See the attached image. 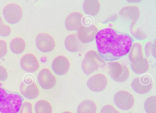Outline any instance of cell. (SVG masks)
I'll return each mask as SVG.
<instances>
[{"mask_svg": "<svg viewBox=\"0 0 156 113\" xmlns=\"http://www.w3.org/2000/svg\"><path fill=\"white\" fill-rule=\"evenodd\" d=\"M20 65L24 71L30 73L35 72L39 67V64L37 58L31 53L24 55L21 59Z\"/></svg>", "mask_w": 156, "mask_h": 113, "instance_id": "8fae6325", "label": "cell"}, {"mask_svg": "<svg viewBox=\"0 0 156 113\" xmlns=\"http://www.w3.org/2000/svg\"><path fill=\"white\" fill-rule=\"evenodd\" d=\"M133 113L132 112H129V113Z\"/></svg>", "mask_w": 156, "mask_h": 113, "instance_id": "1f68e13d", "label": "cell"}, {"mask_svg": "<svg viewBox=\"0 0 156 113\" xmlns=\"http://www.w3.org/2000/svg\"><path fill=\"white\" fill-rule=\"evenodd\" d=\"M23 100L18 93L0 87V113H18Z\"/></svg>", "mask_w": 156, "mask_h": 113, "instance_id": "7a4b0ae2", "label": "cell"}, {"mask_svg": "<svg viewBox=\"0 0 156 113\" xmlns=\"http://www.w3.org/2000/svg\"><path fill=\"white\" fill-rule=\"evenodd\" d=\"M19 113H33L31 103L27 101L24 102L22 105Z\"/></svg>", "mask_w": 156, "mask_h": 113, "instance_id": "484cf974", "label": "cell"}, {"mask_svg": "<svg viewBox=\"0 0 156 113\" xmlns=\"http://www.w3.org/2000/svg\"><path fill=\"white\" fill-rule=\"evenodd\" d=\"M105 61L95 51L90 50L85 54L81 64L83 72L87 76L95 73L101 68H105Z\"/></svg>", "mask_w": 156, "mask_h": 113, "instance_id": "3957f363", "label": "cell"}, {"mask_svg": "<svg viewBox=\"0 0 156 113\" xmlns=\"http://www.w3.org/2000/svg\"><path fill=\"white\" fill-rule=\"evenodd\" d=\"M83 7L84 11L86 14L94 16L99 11V2L96 0H85Z\"/></svg>", "mask_w": 156, "mask_h": 113, "instance_id": "d6986e66", "label": "cell"}, {"mask_svg": "<svg viewBox=\"0 0 156 113\" xmlns=\"http://www.w3.org/2000/svg\"><path fill=\"white\" fill-rule=\"evenodd\" d=\"M10 46L12 52L15 54H19L22 53L24 50L26 43L23 39L16 37L11 40Z\"/></svg>", "mask_w": 156, "mask_h": 113, "instance_id": "ffe728a7", "label": "cell"}, {"mask_svg": "<svg viewBox=\"0 0 156 113\" xmlns=\"http://www.w3.org/2000/svg\"><path fill=\"white\" fill-rule=\"evenodd\" d=\"M7 52V43L4 40H0V59L4 56Z\"/></svg>", "mask_w": 156, "mask_h": 113, "instance_id": "83f0119b", "label": "cell"}, {"mask_svg": "<svg viewBox=\"0 0 156 113\" xmlns=\"http://www.w3.org/2000/svg\"><path fill=\"white\" fill-rule=\"evenodd\" d=\"M37 80L40 86L44 89H48L53 87L56 80L55 77L48 69H42L38 73Z\"/></svg>", "mask_w": 156, "mask_h": 113, "instance_id": "30bf717a", "label": "cell"}, {"mask_svg": "<svg viewBox=\"0 0 156 113\" xmlns=\"http://www.w3.org/2000/svg\"><path fill=\"white\" fill-rule=\"evenodd\" d=\"M35 113H52V108L48 101L41 100L38 101L35 105Z\"/></svg>", "mask_w": 156, "mask_h": 113, "instance_id": "44dd1931", "label": "cell"}, {"mask_svg": "<svg viewBox=\"0 0 156 113\" xmlns=\"http://www.w3.org/2000/svg\"><path fill=\"white\" fill-rule=\"evenodd\" d=\"M62 113H72L69 111H64Z\"/></svg>", "mask_w": 156, "mask_h": 113, "instance_id": "4dcf8cb0", "label": "cell"}, {"mask_svg": "<svg viewBox=\"0 0 156 113\" xmlns=\"http://www.w3.org/2000/svg\"><path fill=\"white\" fill-rule=\"evenodd\" d=\"M100 113H119V112L112 105L107 104L102 107Z\"/></svg>", "mask_w": 156, "mask_h": 113, "instance_id": "4316f807", "label": "cell"}, {"mask_svg": "<svg viewBox=\"0 0 156 113\" xmlns=\"http://www.w3.org/2000/svg\"><path fill=\"white\" fill-rule=\"evenodd\" d=\"M153 86V79L148 74H144L134 78L131 86L136 93L140 94L147 93L151 90Z\"/></svg>", "mask_w": 156, "mask_h": 113, "instance_id": "277c9868", "label": "cell"}, {"mask_svg": "<svg viewBox=\"0 0 156 113\" xmlns=\"http://www.w3.org/2000/svg\"><path fill=\"white\" fill-rule=\"evenodd\" d=\"M35 42L37 48L44 53L52 51L55 46V43L54 39L47 33H41L38 34Z\"/></svg>", "mask_w": 156, "mask_h": 113, "instance_id": "52a82bcc", "label": "cell"}, {"mask_svg": "<svg viewBox=\"0 0 156 113\" xmlns=\"http://www.w3.org/2000/svg\"><path fill=\"white\" fill-rule=\"evenodd\" d=\"M11 32L10 27L4 23L0 16V36L4 37L8 36Z\"/></svg>", "mask_w": 156, "mask_h": 113, "instance_id": "d4e9b609", "label": "cell"}, {"mask_svg": "<svg viewBox=\"0 0 156 113\" xmlns=\"http://www.w3.org/2000/svg\"><path fill=\"white\" fill-rule=\"evenodd\" d=\"M8 73L6 69L0 65V81H5L8 78Z\"/></svg>", "mask_w": 156, "mask_h": 113, "instance_id": "f1b7e54d", "label": "cell"}, {"mask_svg": "<svg viewBox=\"0 0 156 113\" xmlns=\"http://www.w3.org/2000/svg\"><path fill=\"white\" fill-rule=\"evenodd\" d=\"M87 84L90 90L94 92H100L103 91L106 87L107 78L102 74H97L90 77Z\"/></svg>", "mask_w": 156, "mask_h": 113, "instance_id": "ba28073f", "label": "cell"}, {"mask_svg": "<svg viewBox=\"0 0 156 113\" xmlns=\"http://www.w3.org/2000/svg\"><path fill=\"white\" fill-rule=\"evenodd\" d=\"M113 102L120 109L127 111L133 107L134 99L131 93L125 91L121 90L117 92L114 95Z\"/></svg>", "mask_w": 156, "mask_h": 113, "instance_id": "5b68a950", "label": "cell"}, {"mask_svg": "<svg viewBox=\"0 0 156 113\" xmlns=\"http://www.w3.org/2000/svg\"><path fill=\"white\" fill-rule=\"evenodd\" d=\"M29 75L26 76L23 78L22 82L25 84H30L34 82L32 77Z\"/></svg>", "mask_w": 156, "mask_h": 113, "instance_id": "f546056e", "label": "cell"}, {"mask_svg": "<svg viewBox=\"0 0 156 113\" xmlns=\"http://www.w3.org/2000/svg\"><path fill=\"white\" fill-rule=\"evenodd\" d=\"M77 111V113H96L97 106L93 101L87 99L80 103Z\"/></svg>", "mask_w": 156, "mask_h": 113, "instance_id": "e0dca14e", "label": "cell"}, {"mask_svg": "<svg viewBox=\"0 0 156 113\" xmlns=\"http://www.w3.org/2000/svg\"><path fill=\"white\" fill-rule=\"evenodd\" d=\"M64 45L66 49L72 52L78 51L80 47V43L76 34H71L65 39Z\"/></svg>", "mask_w": 156, "mask_h": 113, "instance_id": "9a60e30c", "label": "cell"}, {"mask_svg": "<svg viewBox=\"0 0 156 113\" xmlns=\"http://www.w3.org/2000/svg\"><path fill=\"white\" fill-rule=\"evenodd\" d=\"M129 52V58L132 63L142 60L143 58L142 48L141 47L135 48L132 46Z\"/></svg>", "mask_w": 156, "mask_h": 113, "instance_id": "603a6c76", "label": "cell"}, {"mask_svg": "<svg viewBox=\"0 0 156 113\" xmlns=\"http://www.w3.org/2000/svg\"><path fill=\"white\" fill-rule=\"evenodd\" d=\"M131 67L134 73L137 74H143L146 73L149 68V64L146 58L132 63Z\"/></svg>", "mask_w": 156, "mask_h": 113, "instance_id": "ac0fdd59", "label": "cell"}, {"mask_svg": "<svg viewBox=\"0 0 156 113\" xmlns=\"http://www.w3.org/2000/svg\"><path fill=\"white\" fill-rule=\"evenodd\" d=\"M122 71L121 75L118 78L114 79L115 81L122 83L126 81L128 78L129 76V71L127 67L124 65H123Z\"/></svg>", "mask_w": 156, "mask_h": 113, "instance_id": "cb8c5ba5", "label": "cell"}, {"mask_svg": "<svg viewBox=\"0 0 156 113\" xmlns=\"http://www.w3.org/2000/svg\"><path fill=\"white\" fill-rule=\"evenodd\" d=\"M83 15L78 12H74L69 14L65 21V26L69 31L78 30L81 24Z\"/></svg>", "mask_w": 156, "mask_h": 113, "instance_id": "4fadbf2b", "label": "cell"}, {"mask_svg": "<svg viewBox=\"0 0 156 113\" xmlns=\"http://www.w3.org/2000/svg\"><path fill=\"white\" fill-rule=\"evenodd\" d=\"M144 108L147 113H156V96H152L145 101Z\"/></svg>", "mask_w": 156, "mask_h": 113, "instance_id": "7402d4cb", "label": "cell"}, {"mask_svg": "<svg viewBox=\"0 0 156 113\" xmlns=\"http://www.w3.org/2000/svg\"><path fill=\"white\" fill-rule=\"evenodd\" d=\"M70 63L68 59L63 56H59L53 60L52 68L53 71L59 76L66 74L70 67Z\"/></svg>", "mask_w": 156, "mask_h": 113, "instance_id": "7c38bea8", "label": "cell"}, {"mask_svg": "<svg viewBox=\"0 0 156 113\" xmlns=\"http://www.w3.org/2000/svg\"><path fill=\"white\" fill-rule=\"evenodd\" d=\"M99 55L105 61H113L126 55L134 41L129 34L110 28L99 31L95 36Z\"/></svg>", "mask_w": 156, "mask_h": 113, "instance_id": "6da1fadb", "label": "cell"}, {"mask_svg": "<svg viewBox=\"0 0 156 113\" xmlns=\"http://www.w3.org/2000/svg\"><path fill=\"white\" fill-rule=\"evenodd\" d=\"M98 30L94 25H81L78 29L77 36L79 39L83 43H87L93 41L98 32Z\"/></svg>", "mask_w": 156, "mask_h": 113, "instance_id": "9c48e42d", "label": "cell"}, {"mask_svg": "<svg viewBox=\"0 0 156 113\" xmlns=\"http://www.w3.org/2000/svg\"><path fill=\"white\" fill-rule=\"evenodd\" d=\"M3 14L8 23L14 24L18 22L22 18L23 11L19 5L10 3L6 5L3 8Z\"/></svg>", "mask_w": 156, "mask_h": 113, "instance_id": "8992f818", "label": "cell"}, {"mask_svg": "<svg viewBox=\"0 0 156 113\" xmlns=\"http://www.w3.org/2000/svg\"><path fill=\"white\" fill-rule=\"evenodd\" d=\"M105 67H106L109 74L113 80L118 78L122 73V66L117 62H108L106 63Z\"/></svg>", "mask_w": 156, "mask_h": 113, "instance_id": "2e32d148", "label": "cell"}, {"mask_svg": "<svg viewBox=\"0 0 156 113\" xmlns=\"http://www.w3.org/2000/svg\"><path fill=\"white\" fill-rule=\"evenodd\" d=\"M20 88L21 94L28 99H34L37 97L39 94V90L34 82L30 84H25L22 82Z\"/></svg>", "mask_w": 156, "mask_h": 113, "instance_id": "5bb4252c", "label": "cell"}]
</instances>
